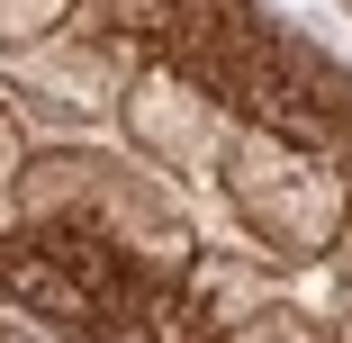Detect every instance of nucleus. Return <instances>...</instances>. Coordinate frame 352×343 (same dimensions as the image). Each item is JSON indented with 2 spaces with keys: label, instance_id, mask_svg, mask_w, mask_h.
I'll use <instances>...</instances> for the list:
<instances>
[{
  "label": "nucleus",
  "instance_id": "1",
  "mask_svg": "<svg viewBox=\"0 0 352 343\" xmlns=\"http://www.w3.org/2000/svg\"><path fill=\"white\" fill-rule=\"evenodd\" d=\"M10 289H19L28 307H45V316H82V298L63 289L54 271H45V262H10Z\"/></svg>",
  "mask_w": 352,
  "mask_h": 343
}]
</instances>
